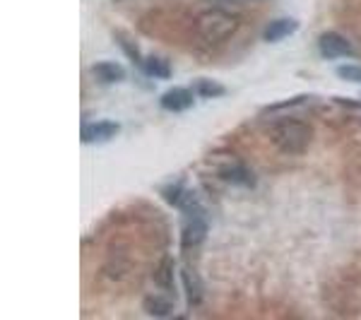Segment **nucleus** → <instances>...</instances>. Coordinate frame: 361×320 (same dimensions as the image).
<instances>
[{
  "instance_id": "1",
  "label": "nucleus",
  "mask_w": 361,
  "mask_h": 320,
  "mask_svg": "<svg viewBox=\"0 0 361 320\" xmlns=\"http://www.w3.org/2000/svg\"><path fill=\"white\" fill-rule=\"evenodd\" d=\"M238 27V17L226 13V8H209L195 17L193 39L197 49H219L234 37Z\"/></svg>"
},
{
  "instance_id": "2",
  "label": "nucleus",
  "mask_w": 361,
  "mask_h": 320,
  "mask_svg": "<svg viewBox=\"0 0 361 320\" xmlns=\"http://www.w3.org/2000/svg\"><path fill=\"white\" fill-rule=\"evenodd\" d=\"M270 140L279 152L301 154L311 147L313 128L311 123H306V121L287 116V118H279L270 125Z\"/></svg>"
},
{
  "instance_id": "3",
  "label": "nucleus",
  "mask_w": 361,
  "mask_h": 320,
  "mask_svg": "<svg viewBox=\"0 0 361 320\" xmlns=\"http://www.w3.org/2000/svg\"><path fill=\"white\" fill-rule=\"evenodd\" d=\"M205 238H207L205 217H202L200 209H197V212H190L188 222H185L183 231H180V246H183L185 251H195V248H200L202 243H205Z\"/></svg>"
},
{
  "instance_id": "4",
  "label": "nucleus",
  "mask_w": 361,
  "mask_h": 320,
  "mask_svg": "<svg viewBox=\"0 0 361 320\" xmlns=\"http://www.w3.org/2000/svg\"><path fill=\"white\" fill-rule=\"evenodd\" d=\"M318 49H320V56L328 58V61H337V58H347L352 56V44L347 42L342 34L337 32H328L318 39Z\"/></svg>"
},
{
  "instance_id": "5",
  "label": "nucleus",
  "mask_w": 361,
  "mask_h": 320,
  "mask_svg": "<svg viewBox=\"0 0 361 320\" xmlns=\"http://www.w3.org/2000/svg\"><path fill=\"white\" fill-rule=\"evenodd\" d=\"M121 125L116 121H94V123H85L82 125V142L87 144H97V142H106L118 135Z\"/></svg>"
},
{
  "instance_id": "6",
  "label": "nucleus",
  "mask_w": 361,
  "mask_h": 320,
  "mask_svg": "<svg viewBox=\"0 0 361 320\" xmlns=\"http://www.w3.org/2000/svg\"><path fill=\"white\" fill-rule=\"evenodd\" d=\"M296 29H299V22L296 20H292V17H279V20L270 22V25L265 27L263 39L270 44H275V42H282V39L292 37Z\"/></svg>"
},
{
  "instance_id": "7",
  "label": "nucleus",
  "mask_w": 361,
  "mask_h": 320,
  "mask_svg": "<svg viewBox=\"0 0 361 320\" xmlns=\"http://www.w3.org/2000/svg\"><path fill=\"white\" fill-rule=\"evenodd\" d=\"M159 104L166 109V111H185V109L193 106V94H190V90H183V87H176V90H169L164 97L159 99Z\"/></svg>"
},
{
  "instance_id": "8",
  "label": "nucleus",
  "mask_w": 361,
  "mask_h": 320,
  "mask_svg": "<svg viewBox=\"0 0 361 320\" xmlns=\"http://www.w3.org/2000/svg\"><path fill=\"white\" fill-rule=\"evenodd\" d=\"M180 282H183L185 299H188V304H190V306H197V304H200L202 296H205V292H202L200 277H197L193 270H188V267H185V270L180 272Z\"/></svg>"
},
{
  "instance_id": "9",
  "label": "nucleus",
  "mask_w": 361,
  "mask_h": 320,
  "mask_svg": "<svg viewBox=\"0 0 361 320\" xmlns=\"http://www.w3.org/2000/svg\"><path fill=\"white\" fill-rule=\"evenodd\" d=\"M92 75L99 80V82H121V80H126V70L123 66H118V63H94L92 66Z\"/></svg>"
},
{
  "instance_id": "10",
  "label": "nucleus",
  "mask_w": 361,
  "mask_h": 320,
  "mask_svg": "<svg viewBox=\"0 0 361 320\" xmlns=\"http://www.w3.org/2000/svg\"><path fill=\"white\" fill-rule=\"evenodd\" d=\"M140 63H142V70H145V73L152 75V78L166 80L169 75H171V70H169V63H164L161 58L149 56V58H145V61H140Z\"/></svg>"
},
{
  "instance_id": "11",
  "label": "nucleus",
  "mask_w": 361,
  "mask_h": 320,
  "mask_svg": "<svg viewBox=\"0 0 361 320\" xmlns=\"http://www.w3.org/2000/svg\"><path fill=\"white\" fill-rule=\"evenodd\" d=\"M145 311L149 313V316H169V313L173 311V304L169 299H161V296H149L147 301H145Z\"/></svg>"
},
{
  "instance_id": "12",
  "label": "nucleus",
  "mask_w": 361,
  "mask_h": 320,
  "mask_svg": "<svg viewBox=\"0 0 361 320\" xmlns=\"http://www.w3.org/2000/svg\"><path fill=\"white\" fill-rule=\"evenodd\" d=\"M197 87V94L200 97H207V99H214V97H222L224 94V87L212 82V80H200V82L195 85Z\"/></svg>"
},
{
  "instance_id": "13",
  "label": "nucleus",
  "mask_w": 361,
  "mask_h": 320,
  "mask_svg": "<svg viewBox=\"0 0 361 320\" xmlns=\"http://www.w3.org/2000/svg\"><path fill=\"white\" fill-rule=\"evenodd\" d=\"M337 75L347 82H357L361 85V66H340L337 68Z\"/></svg>"
},
{
  "instance_id": "14",
  "label": "nucleus",
  "mask_w": 361,
  "mask_h": 320,
  "mask_svg": "<svg viewBox=\"0 0 361 320\" xmlns=\"http://www.w3.org/2000/svg\"><path fill=\"white\" fill-rule=\"evenodd\" d=\"M205 3H209L212 8H231V5H241L246 0H205Z\"/></svg>"
}]
</instances>
